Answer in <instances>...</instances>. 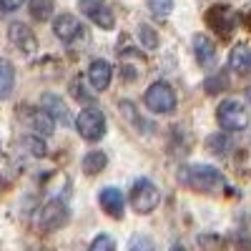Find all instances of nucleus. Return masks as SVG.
I'll return each instance as SVG.
<instances>
[{"mask_svg": "<svg viewBox=\"0 0 251 251\" xmlns=\"http://www.w3.org/2000/svg\"><path fill=\"white\" fill-rule=\"evenodd\" d=\"M116 249V241L111 239V236H96L93 241H91V251H113Z\"/></svg>", "mask_w": 251, "mask_h": 251, "instance_id": "393cba45", "label": "nucleus"}, {"mask_svg": "<svg viewBox=\"0 0 251 251\" xmlns=\"http://www.w3.org/2000/svg\"><path fill=\"white\" fill-rule=\"evenodd\" d=\"M191 43H194L196 63H199V66H203V68H208L216 60V46H214V40L208 38V35H203V33H196Z\"/></svg>", "mask_w": 251, "mask_h": 251, "instance_id": "ddd939ff", "label": "nucleus"}, {"mask_svg": "<svg viewBox=\"0 0 251 251\" xmlns=\"http://www.w3.org/2000/svg\"><path fill=\"white\" fill-rule=\"evenodd\" d=\"M106 163H108V156L103 151H88L80 161V169H83L86 176H96V174H100L103 169H106Z\"/></svg>", "mask_w": 251, "mask_h": 251, "instance_id": "f3484780", "label": "nucleus"}, {"mask_svg": "<svg viewBox=\"0 0 251 251\" xmlns=\"http://www.w3.org/2000/svg\"><path fill=\"white\" fill-rule=\"evenodd\" d=\"M28 10H30L33 20H38V23H46V20L53 18L55 3H53V0H30V3H28Z\"/></svg>", "mask_w": 251, "mask_h": 251, "instance_id": "6ab92c4d", "label": "nucleus"}, {"mask_svg": "<svg viewBox=\"0 0 251 251\" xmlns=\"http://www.w3.org/2000/svg\"><path fill=\"white\" fill-rule=\"evenodd\" d=\"M136 35H138V43L146 48V50H156L158 48V33L149 25V23H141L136 28Z\"/></svg>", "mask_w": 251, "mask_h": 251, "instance_id": "4be33fe9", "label": "nucleus"}, {"mask_svg": "<svg viewBox=\"0 0 251 251\" xmlns=\"http://www.w3.org/2000/svg\"><path fill=\"white\" fill-rule=\"evenodd\" d=\"M244 96H246V100H249V103H251V86H249V88H246V93H244Z\"/></svg>", "mask_w": 251, "mask_h": 251, "instance_id": "c85d7f7f", "label": "nucleus"}, {"mask_svg": "<svg viewBox=\"0 0 251 251\" xmlns=\"http://www.w3.org/2000/svg\"><path fill=\"white\" fill-rule=\"evenodd\" d=\"M98 203L103 206V211H106L111 219H123V206H126V199L121 194V188L116 186H106L98 191Z\"/></svg>", "mask_w": 251, "mask_h": 251, "instance_id": "9b49d317", "label": "nucleus"}, {"mask_svg": "<svg viewBox=\"0 0 251 251\" xmlns=\"http://www.w3.org/2000/svg\"><path fill=\"white\" fill-rule=\"evenodd\" d=\"M228 68L239 71V73H246L251 68V46H246V43L234 46V50L228 53Z\"/></svg>", "mask_w": 251, "mask_h": 251, "instance_id": "dca6fc26", "label": "nucleus"}, {"mask_svg": "<svg viewBox=\"0 0 251 251\" xmlns=\"http://www.w3.org/2000/svg\"><path fill=\"white\" fill-rule=\"evenodd\" d=\"M138 246H143V249H153V244H151L149 239H141V236H133V239H131V244H128V249H138Z\"/></svg>", "mask_w": 251, "mask_h": 251, "instance_id": "bb28decb", "label": "nucleus"}, {"mask_svg": "<svg viewBox=\"0 0 251 251\" xmlns=\"http://www.w3.org/2000/svg\"><path fill=\"white\" fill-rule=\"evenodd\" d=\"M113 78V66L106 58H96L88 66V83L93 86V91H106L111 86Z\"/></svg>", "mask_w": 251, "mask_h": 251, "instance_id": "f8f14e48", "label": "nucleus"}, {"mask_svg": "<svg viewBox=\"0 0 251 251\" xmlns=\"http://www.w3.org/2000/svg\"><path fill=\"white\" fill-rule=\"evenodd\" d=\"M13 83H15V71H13V63L3 60L0 63V98L8 100L13 93Z\"/></svg>", "mask_w": 251, "mask_h": 251, "instance_id": "a211bd4d", "label": "nucleus"}, {"mask_svg": "<svg viewBox=\"0 0 251 251\" xmlns=\"http://www.w3.org/2000/svg\"><path fill=\"white\" fill-rule=\"evenodd\" d=\"M246 25H249V28H251V13H249V15H246Z\"/></svg>", "mask_w": 251, "mask_h": 251, "instance_id": "c756f323", "label": "nucleus"}, {"mask_svg": "<svg viewBox=\"0 0 251 251\" xmlns=\"http://www.w3.org/2000/svg\"><path fill=\"white\" fill-rule=\"evenodd\" d=\"M143 103L146 108H149L151 113H158V116H166V113H174L176 111V91L169 86L166 80H156L149 86V91H146L143 96Z\"/></svg>", "mask_w": 251, "mask_h": 251, "instance_id": "7ed1b4c3", "label": "nucleus"}, {"mask_svg": "<svg viewBox=\"0 0 251 251\" xmlns=\"http://www.w3.org/2000/svg\"><path fill=\"white\" fill-rule=\"evenodd\" d=\"M149 13L153 15V18H158V20H163V18H169L171 15V10H174V0H149Z\"/></svg>", "mask_w": 251, "mask_h": 251, "instance_id": "5701e85b", "label": "nucleus"}, {"mask_svg": "<svg viewBox=\"0 0 251 251\" xmlns=\"http://www.w3.org/2000/svg\"><path fill=\"white\" fill-rule=\"evenodd\" d=\"M216 121L224 131L234 133V131H244L249 126V111L241 106V100H234V98H226L219 103L216 108Z\"/></svg>", "mask_w": 251, "mask_h": 251, "instance_id": "39448f33", "label": "nucleus"}, {"mask_svg": "<svg viewBox=\"0 0 251 251\" xmlns=\"http://www.w3.org/2000/svg\"><path fill=\"white\" fill-rule=\"evenodd\" d=\"M53 33H55V38L60 40V43H73V40L83 38L86 28H83V23H80L75 15L60 13V15L53 20Z\"/></svg>", "mask_w": 251, "mask_h": 251, "instance_id": "6e6552de", "label": "nucleus"}, {"mask_svg": "<svg viewBox=\"0 0 251 251\" xmlns=\"http://www.w3.org/2000/svg\"><path fill=\"white\" fill-rule=\"evenodd\" d=\"M25 0H0V5H3V13H15L20 10V5H23Z\"/></svg>", "mask_w": 251, "mask_h": 251, "instance_id": "a878e982", "label": "nucleus"}, {"mask_svg": "<svg viewBox=\"0 0 251 251\" xmlns=\"http://www.w3.org/2000/svg\"><path fill=\"white\" fill-rule=\"evenodd\" d=\"M68 221H71V208L60 199L46 201L35 214V226L40 228V231H58V228H63Z\"/></svg>", "mask_w": 251, "mask_h": 251, "instance_id": "f03ea898", "label": "nucleus"}, {"mask_svg": "<svg viewBox=\"0 0 251 251\" xmlns=\"http://www.w3.org/2000/svg\"><path fill=\"white\" fill-rule=\"evenodd\" d=\"M78 10L91 23H96L100 30H113V25H116V15L103 0H78Z\"/></svg>", "mask_w": 251, "mask_h": 251, "instance_id": "0eeeda50", "label": "nucleus"}, {"mask_svg": "<svg viewBox=\"0 0 251 251\" xmlns=\"http://www.w3.org/2000/svg\"><path fill=\"white\" fill-rule=\"evenodd\" d=\"M8 40H10L18 50H23V53H28V55L38 48L35 33H33L25 23H20V20H15V23L8 25Z\"/></svg>", "mask_w": 251, "mask_h": 251, "instance_id": "9d476101", "label": "nucleus"}, {"mask_svg": "<svg viewBox=\"0 0 251 251\" xmlns=\"http://www.w3.org/2000/svg\"><path fill=\"white\" fill-rule=\"evenodd\" d=\"M206 23L211 25L221 38H228L234 33V28H236V15H234V10L228 5H214L211 10H208V15H206Z\"/></svg>", "mask_w": 251, "mask_h": 251, "instance_id": "1a4fd4ad", "label": "nucleus"}, {"mask_svg": "<svg viewBox=\"0 0 251 251\" xmlns=\"http://www.w3.org/2000/svg\"><path fill=\"white\" fill-rule=\"evenodd\" d=\"M178 181L194 191H203V194H219L226 186V178L221 176L219 169L206 163H196V166H183L178 169Z\"/></svg>", "mask_w": 251, "mask_h": 251, "instance_id": "f257e3e1", "label": "nucleus"}, {"mask_svg": "<svg viewBox=\"0 0 251 251\" xmlns=\"http://www.w3.org/2000/svg\"><path fill=\"white\" fill-rule=\"evenodd\" d=\"M83 91H86V88H83V83H80V86H78V83H73V96H75L78 100H91V98H93V96L83 93Z\"/></svg>", "mask_w": 251, "mask_h": 251, "instance_id": "cd10ccee", "label": "nucleus"}, {"mask_svg": "<svg viewBox=\"0 0 251 251\" xmlns=\"http://www.w3.org/2000/svg\"><path fill=\"white\" fill-rule=\"evenodd\" d=\"M55 118L46 111V108H38L33 116H30V126H33V131L38 133V136H43V138H48V136H53V131H55Z\"/></svg>", "mask_w": 251, "mask_h": 251, "instance_id": "2eb2a0df", "label": "nucleus"}, {"mask_svg": "<svg viewBox=\"0 0 251 251\" xmlns=\"http://www.w3.org/2000/svg\"><path fill=\"white\" fill-rule=\"evenodd\" d=\"M75 131L88 143H96L106 136V113L98 108H83L75 118Z\"/></svg>", "mask_w": 251, "mask_h": 251, "instance_id": "423d86ee", "label": "nucleus"}, {"mask_svg": "<svg viewBox=\"0 0 251 251\" xmlns=\"http://www.w3.org/2000/svg\"><path fill=\"white\" fill-rule=\"evenodd\" d=\"M20 149L28 151V153H30V156H35V158H43V156L48 153L43 136H38V133H33V136H23V138H20Z\"/></svg>", "mask_w": 251, "mask_h": 251, "instance_id": "aec40b11", "label": "nucleus"}, {"mask_svg": "<svg viewBox=\"0 0 251 251\" xmlns=\"http://www.w3.org/2000/svg\"><path fill=\"white\" fill-rule=\"evenodd\" d=\"M40 108H46L60 126H68L71 123V111H68V106L60 100V96H55V93H46V96H40Z\"/></svg>", "mask_w": 251, "mask_h": 251, "instance_id": "4468645a", "label": "nucleus"}, {"mask_svg": "<svg viewBox=\"0 0 251 251\" xmlns=\"http://www.w3.org/2000/svg\"><path fill=\"white\" fill-rule=\"evenodd\" d=\"M228 131H221V133H214V136H208L206 146H208V151L216 153V156H226L228 151H231V138L226 136Z\"/></svg>", "mask_w": 251, "mask_h": 251, "instance_id": "412c9836", "label": "nucleus"}, {"mask_svg": "<svg viewBox=\"0 0 251 251\" xmlns=\"http://www.w3.org/2000/svg\"><path fill=\"white\" fill-rule=\"evenodd\" d=\"M226 86H228V78L221 75V73H216V75H211V78H206V80H203V91H206V93H211V96L219 93V91L226 88Z\"/></svg>", "mask_w": 251, "mask_h": 251, "instance_id": "b1692460", "label": "nucleus"}, {"mask_svg": "<svg viewBox=\"0 0 251 251\" xmlns=\"http://www.w3.org/2000/svg\"><path fill=\"white\" fill-rule=\"evenodd\" d=\"M161 203V191L156 188L153 181L149 178H138L133 186H131V206H133V211L136 214H151L156 211Z\"/></svg>", "mask_w": 251, "mask_h": 251, "instance_id": "20e7f679", "label": "nucleus"}]
</instances>
